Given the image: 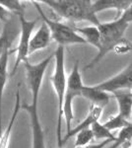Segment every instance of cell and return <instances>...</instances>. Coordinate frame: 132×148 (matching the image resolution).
Masks as SVG:
<instances>
[{
	"label": "cell",
	"mask_w": 132,
	"mask_h": 148,
	"mask_svg": "<svg viewBox=\"0 0 132 148\" xmlns=\"http://www.w3.org/2000/svg\"><path fill=\"white\" fill-rule=\"evenodd\" d=\"M0 4L6 8L10 13H14L18 15H24V11H25V5L22 4L21 1L18 0H0Z\"/></svg>",
	"instance_id": "19"
},
{
	"label": "cell",
	"mask_w": 132,
	"mask_h": 148,
	"mask_svg": "<svg viewBox=\"0 0 132 148\" xmlns=\"http://www.w3.org/2000/svg\"><path fill=\"white\" fill-rule=\"evenodd\" d=\"M91 130H92L95 139H104V140L110 139V140H114V142L116 141V136H114L111 133V131L105 127L104 123H101L99 121H97V123H95L91 126Z\"/></svg>",
	"instance_id": "17"
},
{
	"label": "cell",
	"mask_w": 132,
	"mask_h": 148,
	"mask_svg": "<svg viewBox=\"0 0 132 148\" xmlns=\"http://www.w3.org/2000/svg\"><path fill=\"white\" fill-rule=\"evenodd\" d=\"M120 17L123 19L126 23H128L129 25H130L132 23V5L130 7H128V8L121 14Z\"/></svg>",
	"instance_id": "24"
},
{
	"label": "cell",
	"mask_w": 132,
	"mask_h": 148,
	"mask_svg": "<svg viewBox=\"0 0 132 148\" xmlns=\"http://www.w3.org/2000/svg\"><path fill=\"white\" fill-rule=\"evenodd\" d=\"M75 31L85 40L86 44H90L99 51L101 44V35L99 28L97 26H89V27L79 28L74 27Z\"/></svg>",
	"instance_id": "16"
},
{
	"label": "cell",
	"mask_w": 132,
	"mask_h": 148,
	"mask_svg": "<svg viewBox=\"0 0 132 148\" xmlns=\"http://www.w3.org/2000/svg\"><path fill=\"white\" fill-rule=\"evenodd\" d=\"M121 148H132V142H127L124 145H122Z\"/></svg>",
	"instance_id": "27"
},
{
	"label": "cell",
	"mask_w": 132,
	"mask_h": 148,
	"mask_svg": "<svg viewBox=\"0 0 132 148\" xmlns=\"http://www.w3.org/2000/svg\"><path fill=\"white\" fill-rule=\"evenodd\" d=\"M54 69L50 82L54 89L55 95L57 98V125H56V137H57V146H62V137H61V121L63 119V104L65 98L67 79L65 72V53H64L63 47H57L54 51Z\"/></svg>",
	"instance_id": "3"
},
{
	"label": "cell",
	"mask_w": 132,
	"mask_h": 148,
	"mask_svg": "<svg viewBox=\"0 0 132 148\" xmlns=\"http://www.w3.org/2000/svg\"><path fill=\"white\" fill-rule=\"evenodd\" d=\"M50 40H51V35H50L49 29L44 23H42V25L38 29V31L31 39L29 53L32 54L34 52L47 47L50 44Z\"/></svg>",
	"instance_id": "11"
},
{
	"label": "cell",
	"mask_w": 132,
	"mask_h": 148,
	"mask_svg": "<svg viewBox=\"0 0 132 148\" xmlns=\"http://www.w3.org/2000/svg\"><path fill=\"white\" fill-rule=\"evenodd\" d=\"M33 3L36 8H37L38 12H39L42 20L49 27L50 35H51V39L55 40L58 44L59 47H64L65 46H69V45L86 44L85 40L76 32L75 29L66 25V24L59 22V21H55L50 19L42 11V8L40 7L39 2L35 1Z\"/></svg>",
	"instance_id": "5"
},
{
	"label": "cell",
	"mask_w": 132,
	"mask_h": 148,
	"mask_svg": "<svg viewBox=\"0 0 132 148\" xmlns=\"http://www.w3.org/2000/svg\"><path fill=\"white\" fill-rule=\"evenodd\" d=\"M98 89L107 93L132 91V62L114 77L96 85Z\"/></svg>",
	"instance_id": "8"
},
{
	"label": "cell",
	"mask_w": 132,
	"mask_h": 148,
	"mask_svg": "<svg viewBox=\"0 0 132 148\" xmlns=\"http://www.w3.org/2000/svg\"><path fill=\"white\" fill-rule=\"evenodd\" d=\"M116 53L117 54H123V53H127V52L132 51V42H124L123 44L120 45L114 49Z\"/></svg>",
	"instance_id": "23"
},
{
	"label": "cell",
	"mask_w": 132,
	"mask_h": 148,
	"mask_svg": "<svg viewBox=\"0 0 132 148\" xmlns=\"http://www.w3.org/2000/svg\"><path fill=\"white\" fill-rule=\"evenodd\" d=\"M22 109V105H21V98L20 93H16V99H15V105H14L13 113L11 114L10 121H9L8 125L5 127V130H2L0 133V148H8L9 142H10L11 132L13 130V127L15 125V121L17 120V116L19 114V111Z\"/></svg>",
	"instance_id": "12"
},
{
	"label": "cell",
	"mask_w": 132,
	"mask_h": 148,
	"mask_svg": "<svg viewBox=\"0 0 132 148\" xmlns=\"http://www.w3.org/2000/svg\"><path fill=\"white\" fill-rule=\"evenodd\" d=\"M103 110H104L103 108H100V107H97V106H92V105H91L89 113L87 114V116L85 118V120H83L74 128H71V130L69 131V132H66L65 136L62 138V144L65 143L68 139H70L71 137L75 136L80 131L91 128V126H92L94 123L99 121L101 116H102V114H103Z\"/></svg>",
	"instance_id": "9"
},
{
	"label": "cell",
	"mask_w": 132,
	"mask_h": 148,
	"mask_svg": "<svg viewBox=\"0 0 132 148\" xmlns=\"http://www.w3.org/2000/svg\"><path fill=\"white\" fill-rule=\"evenodd\" d=\"M132 5V0H97L93 1V9L96 14L109 9H114L122 14L128 7Z\"/></svg>",
	"instance_id": "13"
},
{
	"label": "cell",
	"mask_w": 132,
	"mask_h": 148,
	"mask_svg": "<svg viewBox=\"0 0 132 148\" xmlns=\"http://www.w3.org/2000/svg\"><path fill=\"white\" fill-rule=\"evenodd\" d=\"M84 86L85 85L83 84L82 76L79 69V61H76L67 79L66 93L63 104V119L66 123V132H69L72 128V121L74 119L73 102L76 98L82 95Z\"/></svg>",
	"instance_id": "6"
},
{
	"label": "cell",
	"mask_w": 132,
	"mask_h": 148,
	"mask_svg": "<svg viewBox=\"0 0 132 148\" xmlns=\"http://www.w3.org/2000/svg\"><path fill=\"white\" fill-rule=\"evenodd\" d=\"M112 142H114V140L107 139V140H104V141H102L101 143H99V144H93V145L91 144L86 147H79V148H105V146H107L109 143H112Z\"/></svg>",
	"instance_id": "26"
},
{
	"label": "cell",
	"mask_w": 132,
	"mask_h": 148,
	"mask_svg": "<svg viewBox=\"0 0 132 148\" xmlns=\"http://www.w3.org/2000/svg\"><path fill=\"white\" fill-rule=\"evenodd\" d=\"M59 17L71 21H87L93 26H100L101 22L93 9V1L90 0H42Z\"/></svg>",
	"instance_id": "1"
},
{
	"label": "cell",
	"mask_w": 132,
	"mask_h": 148,
	"mask_svg": "<svg viewBox=\"0 0 132 148\" xmlns=\"http://www.w3.org/2000/svg\"><path fill=\"white\" fill-rule=\"evenodd\" d=\"M10 52V46H8L0 57V133L2 132V102L4 89L8 78V59Z\"/></svg>",
	"instance_id": "14"
},
{
	"label": "cell",
	"mask_w": 132,
	"mask_h": 148,
	"mask_svg": "<svg viewBox=\"0 0 132 148\" xmlns=\"http://www.w3.org/2000/svg\"><path fill=\"white\" fill-rule=\"evenodd\" d=\"M9 14H10V12L0 4V21H2V22H7L9 18Z\"/></svg>",
	"instance_id": "25"
},
{
	"label": "cell",
	"mask_w": 132,
	"mask_h": 148,
	"mask_svg": "<svg viewBox=\"0 0 132 148\" xmlns=\"http://www.w3.org/2000/svg\"><path fill=\"white\" fill-rule=\"evenodd\" d=\"M92 139H94V134L91 128L80 131V132H78L76 134V140L75 143H74V147L79 148L88 146V145H90V142L92 141Z\"/></svg>",
	"instance_id": "20"
},
{
	"label": "cell",
	"mask_w": 132,
	"mask_h": 148,
	"mask_svg": "<svg viewBox=\"0 0 132 148\" xmlns=\"http://www.w3.org/2000/svg\"><path fill=\"white\" fill-rule=\"evenodd\" d=\"M81 97H84L87 101L91 103L92 106H97L104 109L109 105L110 96L109 93L98 89L96 86H84Z\"/></svg>",
	"instance_id": "10"
},
{
	"label": "cell",
	"mask_w": 132,
	"mask_h": 148,
	"mask_svg": "<svg viewBox=\"0 0 132 148\" xmlns=\"http://www.w3.org/2000/svg\"><path fill=\"white\" fill-rule=\"evenodd\" d=\"M117 105H118V114L126 121L131 119L132 116V92L130 91H120L114 93Z\"/></svg>",
	"instance_id": "15"
},
{
	"label": "cell",
	"mask_w": 132,
	"mask_h": 148,
	"mask_svg": "<svg viewBox=\"0 0 132 148\" xmlns=\"http://www.w3.org/2000/svg\"><path fill=\"white\" fill-rule=\"evenodd\" d=\"M40 63H44V64H45V65H47V63H44V62H40ZM27 64H29V63H27ZM27 64H26V65H27ZM37 64V63H36ZM26 65H25V67H26Z\"/></svg>",
	"instance_id": "28"
},
{
	"label": "cell",
	"mask_w": 132,
	"mask_h": 148,
	"mask_svg": "<svg viewBox=\"0 0 132 148\" xmlns=\"http://www.w3.org/2000/svg\"><path fill=\"white\" fill-rule=\"evenodd\" d=\"M19 20H20V40H19L18 46L16 49V60L14 64L13 70L11 72V75H14L15 72L18 69V66L20 63H24L25 61L29 60L28 57L30 56L29 53V47H30V42L32 39L33 31L35 29L36 25L38 23V20H28L25 18L24 15L19 16Z\"/></svg>",
	"instance_id": "7"
},
{
	"label": "cell",
	"mask_w": 132,
	"mask_h": 148,
	"mask_svg": "<svg viewBox=\"0 0 132 148\" xmlns=\"http://www.w3.org/2000/svg\"><path fill=\"white\" fill-rule=\"evenodd\" d=\"M8 46H10V38H9L7 28H4L2 33L0 34V57L2 56L4 51Z\"/></svg>",
	"instance_id": "22"
},
{
	"label": "cell",
	"mask_w": 132,
	"mask_h": 148,
	"mask_svg": "<svg viewBox=\"0 0 132 148\" xmlns=\"http://www.w3.org/2000/svg\"><path fill=\"white\" fill-rule=\"evenodd\" d=\"M130 123V121H126L124 118H122L120 114H117L116 116H112L109 121L104 123V125L109 130H121V128L125 127Z\"/></svg>",
	"instance_id": "21"
},
{
	"label": "cell",
	"mask_w": 132,
	"mask_h": 148,
	"mask_svg": "<svg viewBox=\"0 0 132 148\" xmlns=\"http://www.w3.org/2000/svg\"><path fill=\"white\" fill-rule=\"evenodd\" d=\"M128 26L129 24L126 23L121 17L116 18L111 22L101 23V25L98 26L101 35L100 49L97 56L94 57V59L86 66L85 69L92 68L94 65L99 63L101 59L107 56L109 51H114L117 47L123 44L125 42L124 35Z\"/></svg>",
	"instance_id": "2"
},
{
	"label": "cell",
	"mask_w": 132,
	"mask_h": 148,
	"mask_svg": "<svg viewBox=\"0 0 132 148\" xmlns=\"http://www.w3.org/2000/svg\"><path fill=\"white\" fill-rule=\"evenodd\" d=\"M28 86L32 94V102L30 104L22 105V110L27 112L30 116L31 134H32V148H47L45 147L44 131L39 116V98L42 81L31 80L28 81Z\"/></svg>",
	"instance_id": "4"
},
{
	"label": "cell",
	"mask_w": 132,
	"mask_h": 148,
	"mask_svg": "<svg viewBox=\"0 0 132 148\" xmlns=\"http://www.w3.org/2000/svg\"><path fill=\"white\" fill-rule=\"evenodd\" d=\"M57 148H64L63 146H57Z\"/></svg>",
	"instance_id": "29"
},
{
	"label": "cell",
	"mask_w": 132,
	"mask_h": 148,
	"mask_svg": "<svg viewBox=\"0 0 132 148\" xmlns=\"http://www.w3.org/2000/svg\"><path fill=\"white\" fill-rule=\"evenodd\" d=\"M131 140H132V123H130L125 127L119 130L118 135L116 138V141L112 142V145L109 146V148H118L127 142H131Z\"/></svg>",
	"instance_id": "18"
}]
</instances>
